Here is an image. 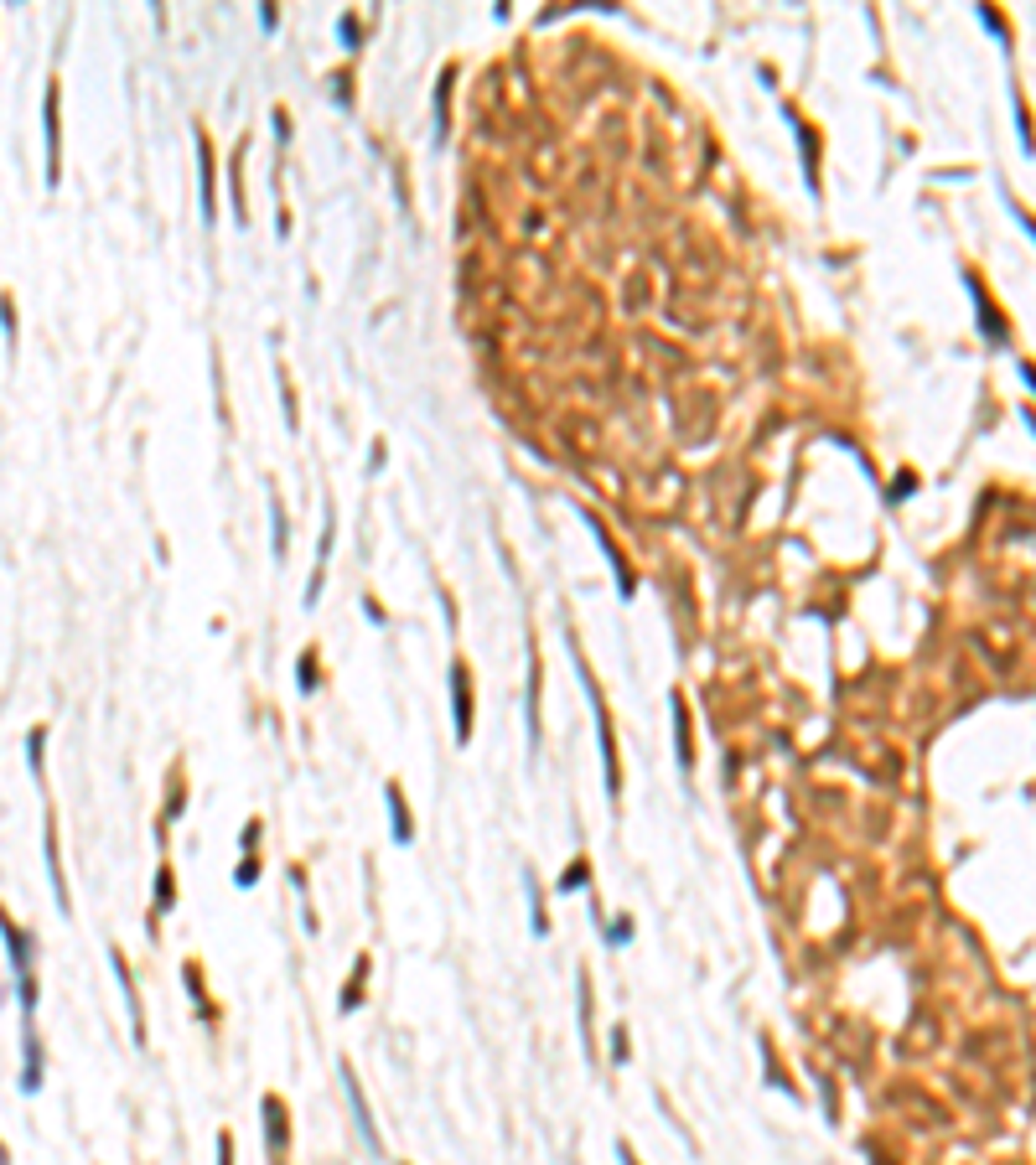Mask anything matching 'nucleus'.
I'll return each mask as SVG.
<instances>
[{
	"label": "nucleus",
	"instance_id": "nucleus-1",
	"mask_svg": "<svg viewBox=\"0 0 1036 1165\" xmlns=\"http://www.w3.org/2000/svg\"><path fill=\"white\" fill-rule=\"evenodd\" d=\"M570 658H576V679H581L586 699H591V715H596V741H601V772H606V798L617 803L622 798V762H617V725H612V710H606V694L596 689V679H591V668H586L581 647H576V637H570Z\"/></svg>",
	"mask_w": 1036,
	"mask_h": 1165
},
{
	"label": "nucleus",
	"instance_id": "nucleus-2",
	"mask_svg": "<svg viewBox=\"0 0 1036 1165\" xmlns=\"http://www.w3.org/2000/svg\"><path fill=\"white\" fill-rule=\"evenodd\" d=\"M0 937H5V948H11V968H16V989H21V1021L32 1025V1015H37V974H32V937L5 917V907H0Z\"/></svg>",
	"mask_w": 1036,
	"mask_h": 1165
},
{
	"label": "nucleus",
	"instance_id": "nucleus-3",
	"mask_svg": "<svg viewBox=\"0 0 1036 1165\" xmlns=\"http://www.w3.org/2000/svg\"><path fill=\"white\" fill-rule=\"evenodd\" d=\"M472 668L467 658L451 664V725H456V746H472Z\"/></svg>",
	"mask_w": 1036,
	"mask_h": 1165
},
{
	"label": "nucleus",
	"instance_id": "nucleus-4",
	"mask_svg": "<svg viewBox=\"0 0 1036 1165\" xmlns=\"http://www.w3.org/2000/svg\"><path fill=\"white\" fill-rule=\"evenodd\" d=\"M42 145H47V187L63 181V125H57V78L42 93Z\"/></svg>",
	"mask_w": 1036,
	"mask_h": 1165
},
{
	"label": "nucleus",
	"instance_id": "nucleus-5",
	"mask_svg": "<svg viewBox=\"0 0 1036 1165\" xmlns=\"http://www.w3.org/2000/svg\"><path fill=\"white\" fill-rule=\"evenodd\" d=\"M259 1119H265V1150H270V1160L280 1165L286 1155H291V1124H286V1098L265 1093V1098H259Z\"/></svg>",
	"mask_w": 1036,
	"mask_h": 1165
},
{
	"label": "nucleus",
	"instance_id": "nucleus-6",
	"mask_svg": "<svg viewBox=\"0 0 1036 1165\" xmlns=\"http://www.w3.org/2000/svg\"><path fill=\"white\" fill-rule=\"evenodd\" d=\"M586 519V529H591V534H596V544H601V555H606V565H612V575H617V596L622 601H633L637 596V580H633V565H627V559H622V549H617V539L606 534V523L596 519V513H581Z\"/></svg>",
	"mask_w": 1036,
	"mask_h": 1165
},
{
	"label": "nucleus",
	"instance_id": "nucleus-7",
	"mask_svg": "<svg viewBox=\"0 0 1036 1165\" xmlns=\"http://www.w3.org/2000/svg\"><path fill=\"white\" fill-rule=\"evenodd\" d=\"M343 1093H347V1109H353V1124H358V1134H363V1145L373 1150V1155H383V1140L379 1130H373V1113H368V1098H363V1082H358V1073L343 1062Z\"/></svg>",
	"mask_w": 1036,
	"mask_h": 1165
},
{
	"label": "nucleus",
	"instance_id": "nucleus-8",
	"mask_svg": "<svg viewBox=\"0 0 1036 1165\" xmlns=\"http://www.w3.org/2000/svg\"><path fill=\"white\" fill-rule=\"evenodd\" d=\"M669 704H673V756H679V772L690 777V772H694V731H690V704H684V689H673Z\"/></svg>",
	"mask_w": 1036,
	"mask_h": 1165
},
{
	"label": "nucleus",
	"instance_id": "nucleus-9",
	"mask_svg": "<svg viewBox=\"0 0 1036 1165\" xmlns=\"http://www.w3.org/2000/svg\"><path fill=\"white\" fill-rule=\"evenodd\" d=\"M110 968H114V979H120V995H125L130 1036H135V1046H146V1010H140V995H135V979H130V964H125V958H120V953H110Z\"/></svg>",
	"mask_w": 1036,
	"mask_h": 1165
},
{
	"label": "nucleus",
	"instance_id": "nucleus-10",
	"mask_svg": "<svg viewBox=\"0 0 1036 1165\" xmlns=\"http://www.w3.org/2000/svg\"><path fill=\"white\" fill-rule=\"evenodd\" d=\"M198 208H202V223H218V198H213V145H208L202 130H198Z\"/></svg>",
	"mask_w": 1036,
	"mask_h": 1165
},
{
	"label": "nucleus",
	"instance_id": "nucleus-11",
	"mask_svg": "<svg viewBox=\"0 0 1036 1165\" xmlns=\"http://www.w3.org/2000/svg\"><path fill=\"white\" fill-rule=\"evenodd\" d=\"M42 855H47V876H53V901L57 912L68 917L73 901H68V880H63V865H57V824H53V808H47V834H42Z\"/></svg>",
	"mask_w": 1036,
	"mask_h": 1165
},
{
	"label": "nucleus",
	"instance_id": "nucleus-12",
	"mask_svg": "<svg viewBox=\"0 0 1036 1165\" xmlns=\"http://www.w3.org/2000/svg\"><path fill=\"white\" fill-rule=\"evenodd\" d=\"M383 808H389L394 844H410V840H415V819H410V803H404V788H400V782H389V788H383Z\"/></svg>",
	"mask_w": 1036,
	"mask_h": 1165
},
{
	"label": "nucleus",
	"instance_id": "nucleus-13",
	"mask_svg": "<svg viewBox=\"0 0 1036 1165\" xmlns=\"http://www.w3.org/2000/svg\"><path fill=\"white\" fill-rule=\"evenodd\" d=\"M539 689H545V674H539V653H528V694H524V720H528V752H539Z\"/></svg>",
	"mask_w": 1036,
	"mask_h": 1165
},
{
	"label": "nucleus",
	"instance_id": "nucleus-14",
	"mask_svg": "<svg viewBox=\"0 0 1036 1165\" xmlns=\"http://www.w3.org/2000/svg\"><path fill=\"white\" fill-rule=\"evenodd\" d=\"M576 989H581V1046H586V1062H596V1031H591V974H576Z\"/></svg>",
	"mask_w": 1036,
	"mask_h": 1165
},
{
	"label": "nucleus",
	"instance_id": "nucleus-15",
	"mask_svg": "<svg viewBox=\"0 0 1036 1165\" xmlns=\"http://www.w3.org/2000/svg\"><path fill=\"white\" fill-rule=\"evenodd\" d=\"M788 120L799 125V145H803V166H808V187H818V135H814V125H803L799 120V109H788Z\"/></svg>",
	"mask_w": 1036,
	"mask_h": 1165
},
{
	"label": "nucleus",
	"instance_id": "nucleus-16",
	"mask_svg": "<svg viewBox=\"0 0 1036 1165\" xmlns=\"http://www.w3.org/2000/svg\"><path fill=\"white\" fill-rule=\"evenodd\" d=\"M171 901H177V880H171V865H161L156 870V901H150V927L171 912Z\"/></svg>",
	"mask_w": 1036,
	"mask_h": 1165
},
{
	"label": "nucleus",
	"instance_id": "nucleus-17",
	"mask_svg": "<svg viewBox=\"0 0 1036 1165\" xmlns=\"http://www.w3.org/2000/svg\"><path fill=\"white\" fill-rule=\"evenodd\" d=\"M524 897H528V922H534V937H545L549 932V917H545V897H539V880H534V870H524Z\"/></svg>",
	"mask_w": 1036,
	"mask_h": 1165
},
{
	"label": "nucleus",
	"instance_id": "nucleus-18",
	"mask_svg": "<svg viewBox=\"0 0 1036 1165\" xmlns=\"http://www.w3.org/2000/svg\"><path fill=\"white\" fill-rule=\"evenodd\" d=\"M586 886H591V860H586V855H576V860L565 865V876L555 880V891H560V897H570V891H586Z\"/></svg>",
	"mask_w": 1036,
	"mask_h": 1165
},
{
	"label": "nucleus",
	"instance_id": "nucleus-19",
	"mask_svg": "<svg viewBox=\"0 0 1036 1165\" xmlns=\"http://www.w3.org/2000/svg\"><path fill=\"white\" fill-rule=\"evenodd\" d=\"M969 290H974V311H980V322H984V332H990V342H1005V322L995 316V306L984 301V286H980V280H969Z\"/></svg>",
	"mask_w": 1036,
	"mask_h": 1165
},
{
	"label": "nucleus",
	"instance_id": "nucleus-20",
	"mask_svg": "<svg viewBox=\"0 0 1036 1165\" xmlns=\"http://www.w3.org/2000/svg\"><path fill=\"white\" fill-rule=\"evenodd\" d=\"M363 985H368V958H358V974H353V979H347L343 985V1010H358V1005H363Z\"/></svg>",
	"mask_w": 1036,
	"mask_h": 1165
},
{
	"label": "nucleus",
	"instance_id": "nucleus-21",
	"mask_svg": "<svg viewBox=\"0 0 1036 1165\" xmlns=\"http://www.w3.org/2000/svg\"><path fill=\"white\" fill-rule=\"evenodd\" d=\"M182 979H187V985H192V1000H198L202 1021L213 1025V1021H218V1015H213V1000H208V989H202V974H198V964H187V968H182Z\"/></svg>",
	"mask_w": 1036,
	"mask_h": 1165
},
{
	"label": "nucleus",
	"instance_id": "nucleus-22",
	"mask_svg": "<svg viewBox=\"0 0 1036 1165\" xmlns=\"http://www.w3.org/2000/svg\"><path fill=\"white\" fill-rule=\"evenodd\" d=\"M270 529H275V555L286 559V539H291V523H286V508H280V498H270Z\"/></svg>",
	"mask_w": 1036,
	"mask_h": 1165
},
{
	"label": "nucleus",
	"instance_id": "nucleus-23",
	"mask_svg": "<svg viewBox=\"0 0 1036 1165\" xmlns=\"http://www.w3.org/2000/svg\"><path fill=\"white\" fill-rule=\"evenodd\" d=\"M316 664H322V658H316V647H306V653H301V674H295V684H301V694H311V689H316V684H322V674H316Z\"/></svg>",
	"mask_w": 1036,
	"mask_h": 1165
},
{
	"label": "nucleus",
	"instance_id": "nucleus-24",
	"mask_svg": "<svg viewBox=\"0 0 1036 1165\" xmlns=\"http://www.w3.org/2000/svg\"><path fill=\"white\" fill-rule=\"evenodd\" d=\"M451 78H456V68H446L441 73V89H436V141H446V125H451V120H446V99H451Z\"/></svg>",
	"mask_w": 1036,
	"mask_h": 1165
},
{
	"label": "nucleus",
	"instance_id": "nucleus-25",
	"mask_svg": "<svg viewBox=\"0 0 1036 1165\" xmlns=\"http://www.w3.org/2000/svg\"><path fill=\"white\" fill-rule=\"evenodd\" d=\"M42 746H47V731L32 725V731H26V762H32V777H37V782H42Z\"/></svg>",
	"mask_w": 1036,
	"mask_h": 1165
},
{
	"label": "nucleus",
	"instance_id": "nucleus-26",
	"mask_svg": "<svg viewBox=\"0 0 1036 1165\" xmlns=\"http://www.w3.org/2000/svg\"><path fill=\"white\" fill-rule=\"evenodd\" d=\"M255 880H259V860H255V855H244V860H238V870H234V886H244V891H249Z\"/></svg>",
	"mask_w": 1036,
	"mask_h": 1165
},
{
	"label": "nucleus",
	"instance_id": "nucleus-27",
	"mask_svg": "<svg viewBox=\"0 0 1036 1165\" xmlns=\"http://www.w3.org/2000/svg\"><path fill=\"white\" fill-rule=\"evenodd\" d=\"M0 332H5V347L16 342V311H11V296H0Z\"/></svg>",
	"mask_w": 1036,
	"mask_h": 1165
},
{
	"label": "nucleus",
	"instance_id": "nucleus-28",
	"mask_svg": "<svg viewBox=\"0 0 1036 1165\" xmlns=\"http://www.w3.org/2000/svg\"><path fill=\"white\" fill-rule=\"evenodd\" d=\"M612 1057H617V1067H627V1062H633V1046H627V1025H617V1031H612Z\"/></svg>",
	"mask_w": 1036,
	"mask_h": 1165
},
{
	"label": "nucleus",
	"instance_id": "nucleus-29",
	"mask_svg": "<svg viewBox=\"0 0 1036 1165\" xmlns=\"http://www.w3.org/2000/svg\"><path fill=\"white\" fill-rule=\"evenodd\" d=\"M606 943H612V948H622V943H633V922H627V917H617V922L606 927Z\"/></svg>",
	"mask_w": 1036,
	"mask_h": 1165
},
{
	"label": "nucleus",
	"instance_id": "nucleus-30",
	"mask_svg": "<svg viewBox=\"0 0 1036 1165\" xmlns=\"http://www.w3.org/2000/svg\"><path fill=\"white\" fill-rule=\"evenodd\" d=\"M337 36H343V47H347V53H353V47H358V36H363V32H358V21H353V16H337Z\"/></svg>",
	"mask_w": 1036,
	"mask_h": 1165
},
{
	"label": "nucleus",
	"instance_id": "nucleus-31",
	"mask_svg": "<svg viewBox=\"0 0 1036 1165\" xmlns=\"http://www.w3.org/2000/svg\"><path fill=\"white\" fill-rule=\"evenodd\" d=\"M255 844H259V819H249L244 824V855H255Z\"/></svg>",
	"mask_w": 1036,
	"mask_h": 1165
},
{
	"label": "nucleus",
	"instance_id": "nucleus-32",
	"mask_svg": "<svg viewBox=\"0 0 1036 1165\" xmlns=\"http://www.w3.org/2000/svg\"><path fill=\"white\" fill-rule=\"evenodd\" d=\"M218 1165H234V1134H218Z\"/></svg>",
	"mask_w": 1036,
	"mask_h": 1165
},
{
	"label": "nucleus",
	"instance_id": "nucleus-33",
	"mask_svg": "<svg viewBox=\"0 0 1036 1165\" xmlns=\"http://www.w3.org/2000/svg\"><path fill=\"white\" fill-rule=\"evenodd\" d=\"M617 1160H622V1165H637V1155H633V1145H627V1140H617Z\"/></svg>",
	"mask_w": 1036,
	"mask_h": 1165
},
{
	"label": "nucleus",
	"instance_id": "nucleus-34",
	"mask_svg": "<svg viewBox=\"0 0 1036 1165\" xmlns=\"http://www.w3.org/2000/svg\"><path fill=\"white\" fill-rule=\"evenodd\" d=\"M1026 383H1031V389H1036V368H1031V363H1026Z\"/></svg>",
	"mask_w": 1036,
	"mask_h": 1165
},
{
	"label": "nucleus",
	"instance_id": "nucleus-35",
	"mask_svg": "<svg viewBox=\"0 0 1036 1165\" xmlns=\"http://www.w3.org/2000/svg\"><path fill=\"white\" fill-rule=\"evenodd\" d=\"M0 1165H11V1155H5V1145H0Z\"/></svg>",
	"mask_w": 1036,
	"mask_h": 1165
}]
</instances>
